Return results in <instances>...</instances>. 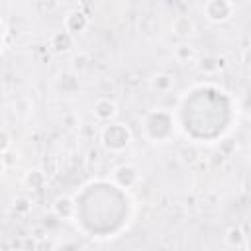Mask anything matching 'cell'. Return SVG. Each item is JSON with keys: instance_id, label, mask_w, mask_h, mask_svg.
<instances>
[{"instance_id": "1", "label": "cell", "mask_w": 251, "mask_h": 251, "mask_svg": "<svg viewBox=\"0 0 251 251\" xmlns=\"http://www.w3.org/2000/svg\"><path fill=\"white\" fill-rule=\"evenodd\" d=\"M131 141V133L124 124H112L102 129V143L110 151H122Z\"/></svg>"}, {"instance_id": "5", "label": "cell", "mask_w": 251, "mask_h": 251, "mask_svg": "<svg viewBox=\"0 0 251 251\" xmlns=\"http://www.w3.org/2000/svg\"><path fill=\"white\" fill-rule=\"evenodd\" d=\"M88 27V18L84 12L80 10H71L67 16H65V29L73 35H78L82 33L84 29Z\"/></svg>"}, {"instance_id": "13", "label": "cell", "mask_w": 251, "mask_h": 251, "mask_svg": "<svg viewBox=\"0 0 251 251\" xmlns=\"http://www.w3.org/2000/svg\"><path fill=\"white\" fill-rule=\"evenodd\" d=\"M175 59L180 65H188V63H194L198 59V53L190 43H180L175 47Z\"/></svg>"}, {"instance_id": "16", "label": "cell", "mask_w": 251, "mask_h": 251, "mask_svg": "<svg viewBox=\"0 0 251 251\" xmlns=\"http://www.w3.org/2000/svg\"><path fill=\"white\" fill-rule=\"evenodd\" d=\"M10 147H12V135L8 133V129L0 127V153L10 151Z\"/></svg>"}, {"instance_id": "3", "label": "cell", "mask_w": 251, "mask_h": 251, "mask_svg": "<svg viewBox=\"0 0 251 251\" xmlns=\"http://www.w3.org/2000/svg\"><path fill=\"white\" fill-rule=\"evenodd\" d=\"M92 114L98 122H110L118 114V104L108 96H100L92 106Z\"/></svg>"}, {"instance_id": "17", "label": "cell", "mask_w": 251, "mask_h": 251, "mask_svg": "<svg viewBox=\"0 0 251 251\" xmlns=\"http://www.w3.org/2000/svg\"><path fill=\"white\" fill-rule=\"evenodd\" d=\"M88 67V57L84 55V53H80V55H76L75 59H73V69L75 71H84Z\"/></svg>"}, {"instance_id": "18", "label": "cell", "mask_w": 251, "mask_h": 251, "mask_svg": "<svg viewBox=\"0 0 251 251\" xmlns=\"http://www.w3.org/2000/svg\"><path fill=\"white\" fill-rule=\"evenodd\" d=\"M14 210H16L18 214H25V212L29 210V200L24 198V196L16 198V202H14Z\"/></svg>"}, {"instance_id": "7", "label": "cell", "mask_w": 251, "mask_h": 251, "mask_svg": "<svg viewBox=\"0 0 251 251\" xmlns=\"http://www.w3.org/2000/svg\"><path fill=\"white\" fill-rule=\"evenodd\" d=\"M73 45H75V35L69 33L67 29L55 31V33L51 35V47H53V51H57V53H67V51L73 49Z\"/></svg>"}, {"instance_id": "15", "label": "cell", "mask_w": 251, "mask_h": 251, "mask_svg": "<svg viewBox=\"0 0 251 251\" xmlns=\"http://www.w3.org/2000/svg\"><path fill=\"white\" fill-rule=\"evenodd\" d=\"M61 222H63V220H61V218H59V216H57L55 212H51V214L43 216V222H41V226H43V227H45V229L49 231L51 227H53V229H57V227L61 226Z\"/></svg>"}, {"instance_id": "10", "label": "cell", "mask_w": 251, "mask_h": 251, "mask_svg": "<svg viewBox=\"0 0 251 251\" xmlns=\"http://www.w3.org/2000/svg\"><path fill=\"white\" fill-rule=\"evenodd\" d=\"M53 212L61 220H71L75 216V202L71 196H57L53 200Z\"/></svg>"}, {"instance_id": "19", "label": "cell", "mask_w": 251, "mask_h": 251, "mask_svg": "<svg viewBox=\"0 0 251 251\" xmlns=\"http://www.w3.org/2000/svg\"><path fill=\"white\" fill-rule=\"evenodd\" d=\"M33 237H35L37 241H39V239H45V237H47V229H45L41 224L35 226V227H33Z\"/></svg>"}, {"instance_id": "21", "label": "cell", "mask_w": 251, "mask_h": 251, "mask_svg": "<svg viewBox=\"0 0 251 251\" xmlns=\"http://www.w3.org/2000/svg\"><path fill=\"white\" fill-rule=\"evenodd\" d=\"M6 169H8V165H6V161H4V157H0V178L4 176V173H6Z\"/></svg>"}, {"instance_id": "11", "label": "cell", "mask_w": 251, "mask_h": 251, "mask_svg": "<svg viewBox=\"0 0 251 251\" xmlns=\"http://www.w3.org/2000/svg\"><path fill=\"white\" fill-rule=\"evenodd\" d=\"M224 239L233 249H247V235H245V231L241 227H235V226L227 227Z\"/></svg>"}, {"instance_id": "8", "label": "cell", "mask_w": 251, "mask_h": 251, "mask_svg": "<svg viewBox=\"0 0 251 251\" xmlns=\"http://www.w3.org/2000/svg\"><path fill=\"white\" fill-rule=\"evenodd\" d=\"M171 29L178 37H190V35H194L196 25H194L192 18H188V16H176L173 20V24H171Z\"/></svg>"}, {"instance_id": "14", "label": "cell", "mask_w": 251, "mask_h": 251, "mask_svg": "<svg viewBox=\"0 0 251 251\" xmlns=\"http://www.w3.org/2000/svg\"><path fill=\"white\" fill-rule=\"evenodd\" d=\"M25 186L31 188V190H41L43 184H45V173L39 171V169H31L25 173V178H24Z\"/></svg>"}, {"instance_id": "2", "label": "cell", "mask_w": 251, "mask_h": 251, "mask_svg": "<svg viewBox=\"0 0 251 251\" xmlns=\"http://www.w3.org/2000/svg\"><path fill=\"white\" fill-rule=\"evenodd\" d=\"M204 12H206V18L210 22H226L229 20L231 12H233V6L229 0H208L206 6H204Z\"/></svg>"}, {"instance_id": "4", "label": "cell", "mask_w": 251, "mask_h": 251, "mask_svg": "<svg viewBox=\"0 0 251 251\" xmlns=\"http://www.w3.org/2000/svg\"><path fill=\"white\" fill-rule=\"evenodd\" d=\"M112 178H114V182H116L118 186L129 188V186H133V184L139 180V173H137V169L131 167V165H120V167L114 169Z\"/></svg>"}, {"instance_id": "9", "label": "cell", "mask_w": 251, "mask_h": 251, "mask_svg": "<svg viewBox=\"0 0 251 251\" xmlns=\"http://www.w3.org/2000/svg\"><path fill=\"white\" fill-rule=\"evenodd\" d=\"M176 159H178L184 167H192V165H196V163L200 161V151H198V147H196L194 143H184V145L178 147Z\"/></svg>"}, {"instance_id": "20", "label": "cell", "mask_w": 251, "mask_h": 251, "mask_svg": "<svg viewBox=\"0 0 251 251\" xmlns=\"http://www.w3.org/2000/svg\"><path fill=\"white\" fill-rule=\"evenodd\" d=\"M63 122L67 124V127H75V126H78V122L75 120V114H65V116H63Z\"/></svg>"}, {"instance_id": "6", "label": "cell", "mask_w": 251, "mask_h": 251, "mask_svg": "<svg viewBox=\"0 0 251 251\" xmlns=\"http://www.w3.org/2000/svg\"><path fill=\"white\" fill-rule=\"evenodd\" d=\"M196 67H198V71L202 75H216L226 67V59L218 57V55H206V57L198 59Z\"/></svg>"}, {"instance_id": "12", "label": "cell", "mask_w": 251, "mask_h": 251, "mask_svg": "<svg viewBox=\"0 0 251 251\" xmlns=\"http://www.w3.org/2000/svg\"><path fill=\"white\" fill-rule=\"evenodd\" d=\"M175 86V76L169 75V73H157L151 76V88L157 90V92H171Z\"/></svg>"}]
</instances>
